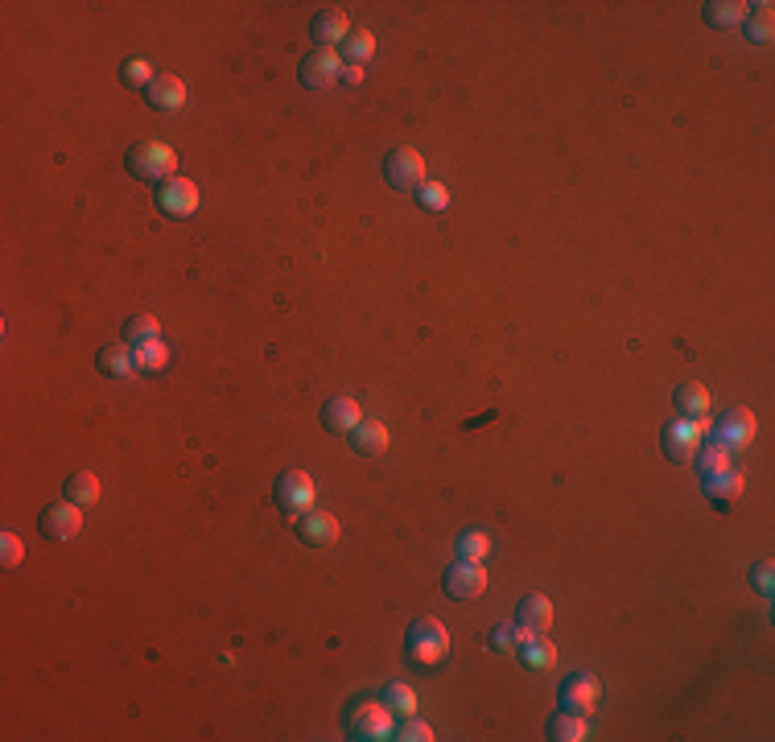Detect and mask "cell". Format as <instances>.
I'll use <instances>...</instances> for the list:
<instances>
[{"instance_id":"1","label":"cell","mask_w":775,"mask_h":742,"mask_svg":"<svg viewBox=\"0 0 775 742\" xmlns=\"http://www.w3.org/2000/svg\"><path fill=\"white\" fill-rule=\"evenodd\" d=\"M124 170H128V178H137V182L161 186L165 178L178 174V153L170 145H161V141H137L124 153Z\"/></svg>"},{"instance_id":"2","label":"cell","mask_w":775,"mask_h":742,"mask_svg":"<svg viewBox=\"0 0 775 742\" xmlns=\"http://www.w3.org/2000/svg\"><path fill=\"white\" fill-rule=\"evenodd\" d=\"M450 652V635L442 627V619H417L409 627V635H404V656H409V664L417 668H433V664H442Z\"/></svg>"},{"instance_id":"3","label":"cell","mask_w":775,"mask_h":742,"mask_svg":"<svg viewBox=\"0 0 775 742\" xmlns=\"http://www.w3.org/2000/svg\"><path fill=\"white\" fill-rule=\"evenodd\" d=\"M273 503L281 508L285 520H297L301 512L314 508V479L306 470H285V475L273 483Z\"/></svg>"},{"instance_id":"4","label":"cell","mask_w":775,"mask_h":742,"mask_svg":"<svg viewBox=\"0 0 775 742\" xmlns=\"http://www.w3.org/2000/svg\"><path fill=\"white\" fill-rule=\"evenodd\" d=\"M701 442H705V421H685V417H677V421H672V425L660 433L664 458L677 462V466H689V462L697 458Z\"/></svg>"},{"instance_id":"5","label":"cell","mask_w":775,"mask_h":742,"mask_svg":"<svg viewBox=\"0 0 775 742\" xmlns=\"http://www.w3.org/2000/svg\"><path fill=\"white\" fill-rule=\"evenodd\" d=\"M347 734L359 742H384L392 738V710L380 701H359L347 714Z\"/></svg>"},{"instance_id":"6","label":"cell","mask_w":775,"mask_h":742,"mask_svg":"<svg viewBox=\"0 0 775 742\" xmlns=\"http://www.w3.org/2000/svg\"><path fill=\"white\" fill-rule=\"evenodd\" d=\"M153 202H157V211L165 219H190L198 211V186L182 174L174 178H165L161 186H153Z\"/></svg>"},{"instance_id":"7","label":"cell","mask_w":775,"mask_h":742,"mask_svg":"<svg viewBox=\"0 0 775 742\" xmlns=\"http://www.w3.org/2000/svg\"><path fill=\"white\" fill-rule=\"evenodd\" d=\"M557 701H561V710H569V714L594 718L598 701H602V685H598L594 672H574V677H565V681H561Z\"/></svg>"},{"instance_id":"8","label":"cell","mask_w":775,"mask_h":742,"mask_svg":"<svg viewBox=\"0 0 775 742\" xmlns=\"http://www.w3.org/2000/svg\"><path fill=\"white\" fill-rule=\"evenodd\" d=\"M79 528H83V508L71 499L46 503L42 516H38V532L46 541H71V536H79Z\"/></svg>"},{"instance_id":"9","label":"cell","mask_w":775,"mask_h":742,"mask_svg":"<svg viewBox=\"0 0 775 742\" xmlns=\"http://www.w3.org/2000/svg\"><path fill=\"white\" fill-rule=\"evenodd\" d=\"M384 182L392 190H417L425 182V157L417 149H404V145L392 149L384 157Z\"/></svg>"},{"instance_id":"10","label":"cell","mask_w":775,"mask_h":742,"mask_svg":"<svg viewBox=\"0 0 775 742\" xmlns=\"http://www.w3.org/2000/svg\"><path fill=\"white\" fill-rule=\"evenodd\" d=\"M442 590L458 602H470L487 590V569L483 561H454L446 573H442Z\"/></svg>"},{"instance_id":"11","label":"cell","mask_w":775,"mask_h":742,"mask_svg":"<svg viewBox=\"0 0 775 742\" xmlns=\"http://www.w3.org/2000/svg\"><path fill=\"white\" fill-rule=\"evenodd\" d=\"M339 71H343V58H339V50H310L306 58L297 62V79L306 83L310 91H322V87H330L334 79H339Z\"/></svg>"},{"instance_id":"12","label":"cell","mask_w":775,"mask_h":742,"mask_svg":"<svg viewBox=\"0 0 775 742\" xmlns=\"http://www.w3.org/2000/svg\"><path fill=\"white\" fill-rule=\"evenodd\" d=\"M293 532H297L301 545H310V549H330L334 541H339V520H334L330 512L310 508V512H301V516L293 520Z\"/></svg>"},{"instance_id":"13","label":"cell","mask_w":775,"mask_h":742,"mask_svg":"<svg viewBox=\"0 0 775 742\" xmlns=\"http://www.w3.org/2000/svg\"><path fill=\"white\" fill-rule=\"evenodd\" d=\"M718 442L734 454V450H743V446H751L755 442V413L751 409H738V404H734V409H726L722 417H718Z\"/></svg>"},{"instance_id":"14","label":"cell","mask_w":775,"mask_h":742,"mask_svg":"<svg viewBox=\"0 0 775 742\" xmlns=\"http://www.w3.org/2000/svg\"><path fill=\"white\" fill-rule=\"evenodd\" d=\"M351 33V21L343 9H322L314 21H310V42L314 50H334V46H343V38Z\"/></svg>"},{"instance_id":"15","label":"cell","mask_w":775,"mask_h":742,"mask_svg":"<svg viewBox=\"0 0 775 742\" xmlns=\"http://www.w3.org/2000/svg\"><path fill=\"white\" fill-rule=\"evenodd\" d=\"M701 491H705V499H710L718 512H730L734 499L743 495V475H738V470H718V475H701Z\"/></svg>"},{"instance_id":"16","label":"cell","mask_w":775,"mask_h":742,"mask_svg":"<svg viewBox=\"0 0 775 742\" xmlns=\"http://www.w3.org/2000/svg\"><path fill=\"white\" fill-rule=\"evenodd\" d=\"M359 421H363V404L351 396H334L322 404V429L326 433H355Z\"/></svg>"},{"instance_id":"17","label":"cell","mask_w":775,"mask_h":742,"mask_svg":"<svg viewBox=\"0 0 775 742\" xmlns=\"http://www.w3.org/2000/svg\"><path fill=\"white\" fill-rule=\"evenodd\" d=\"M145 104L153 112H178L186 104V83L178 75H157L149 87H145Z\"/></svg>"},{"instance_id":"18","label":"cell","mask_w":775,"mask_h":742,"mask_svg":"<svg viewBox=\"0 0 775 742\" xmlns=\"http://www.w3.org/2000/svg\"><path fill=\"white\" fill-rule=\"evenodd\" d=\"M672 404H677V413L685 421H705V413H710V388L701 380H681L672 388Z\"/></svg>"},{"instance_id":"19","label":"cell","mask_w":775,"mask_h":742,"mask_svg":"<svg viewBox=\"0 0 775 742\" xmlns=\"http://www.w3.org/2000/svg\"><path fill=\"white\" fill-rule=\"evenodd\" d=\"M516 627L524 635H545L553 627V602L545 594H528L520 598V611H516Z\"/></svg>"},{"instance_id":"20","label":"cell","mask_w":775,"mask_h":742,"mask_svg":"<svg viewBox=\"0 0 775 742\" xmlns=\"http://www.w3.org/2000/svg\"><path fill=\"white\" fill-rule=\"evenodd\" d=\"M95 371L104 380H124L137 371V363H132V347L128 343H104L95 351Z\"/></svg>"},{"instance_id":"21","label":"cell","mask_w":775,"mask_h":742,"mask_svg":"<svg viewBox=\"0 0 775 742\" xmlns=\"http://www.w3.org/2000/svg\"><path fill=\"white\" fill-rule=\"evenodd\" d=\"M520 660H524V668H532V672H541V668H553L557 664V648H553V639H545V635H524L520 631Z\"/></svg>"},{"instance_id":"22","label":"cell","mask_w":775,"mask_h":742,"mask_svg":"<svg viewBox=\"0 0 775 742\" xmlns=\"http://www.w3.org/2000/svg\"><path fill=\"white\" fill-rule=\"evenodd\" d=\"M351 450L363 454V458H376L388 450V425L380 421H359L355 433H351Z\"/></svg>"},{"instance_id":"23","label":"cell","mask_w":775,"mask_h":742,"mask_svg":"<svg viewBox=\"0 0 775 742\" xmlns=\"http://www.w3.org/2000/svg\"><path fill=\"white\" fill-rule=\"evenodd\" d=\"M62 499L79 503V508H95L99 503V479L91 475V470H75V475H66V483H62Z\"/></svg>"},{"instance_id":"24","label":"cell","mask_w":775,"mask_h":742,"mask_svg":"<svg viewBox=\"0 0 775 742\" xmlns=\"http://www.w3.org/2000/svg\"><path fill=\"white\" fill-rule=\"evenodd\" d=\"M743 29H747V42H755V46H767V42H771L775 13H771L767 0H763V5H747V13H743Z\"/></svg>"},{"instance_id":"25","label":"cell","mask_w":775,"mask_h":742,"mask_svg":"<svg viewBox=\"0 0 775 742\" xmlns=\"http://www.w3.org/2000/svg\"><path fill=\"white\" fill-rule=\"evenodd\" d=\"M549 738L553 742H582V738H590V718L561 710V714L549 718Z\"/></svg>"},{"instance_id":"26","label":"cell","mask_w":775,"mask_h":742,"mask_svg":"<svg viewBox=\"0 0 775 742\" xmlns=\"http://www.w3.org/2000/svg\"><path fill=\"white\" fill-rule=\"evenodd\" d=\"M161 339V322L153 314H132L124 322V343L128 347H145V343H157Z\"/></svg>"},{"instance_id":"27","label":"cell","mask_w":775,"mask_h":742,"mask_svg":"<svg viewBox=\"0 0 775 742\" xmlns=\"http://www.w3.org/2000/svg\"><path fill=\"white\" fill-rule=\"evenodd\" d=\"M693 466L701 470V475H718V470H730V450L718 442V437H705Z\"/></svg>"},{"instance_id":"28","label":"cell","mask_w":775,"mask_h":742,"mask_svg":"<svg viewBox=\"0 0 775 742\" xmlns=\"http://www.w3.org/2000/svg\"><path fill=\"white\" fill-rule=\"evenodd\" d=\"M743 13H747L743 0H710L701 17H705V25H714V29H730V25L743 21Z\"/></svg>"},{"instance_id":"29","label":"cell","mask_w":775,"mask_h":742,"mask_svg":"<svg viewBox=\"0 0 775 742\" xmlns=\"http://www.w3.org/2000/svg\"><path fill=\"white\" fill-rule=\"evenodd\" d=\"M339 54L347 58V62H355V66H363L367 58L376 54V38L367 29H355V33H347L343 38V46H339Z\"/></svg>"},{"instance_id":"30","label":"cell","mask_w":775,"mask_h":742,"mask_svg":"<svg viewBox=\"0 0 775 742\" xmlns=\"http://www.w3.org/2000/svg\"><path fill=\"white\" fill-rule=\"evenodd\" d=\"M384 701H388L392 718H409V714H417V693H413L409 685H404V681H388Z\"/></svg>"},{"instance_id":"31","label":"cell","mask_w":775,"mask_h":742,"mask_svg":"<svg viewBox=\"0 0 775 742\" xmlns=\"http://www.w3.org/2000/svg\"><path fill=\"white\" fill-rule=\"evenodd\" d=\"M491 553V536L483 528H470L458 536V561H487Z\"/></svg>"},{"instance_id":"32","label":"cell","mask_w":775,"mask_h":742,"mask_svg":"<svg viewBox=\"0 0 775 742\" xmlns=\"http://www.w3.org/2000/svg\"><path fill=\"white\" fill-rule=\"evenodd\" d=\"M417 202H421L429 215H442V211L450 207V190H446L442 182H429V178H425V182L417 186Z\"/></svg>"},{"instance_id":"33","label":"cell","mask_w":775,"mask_h":742,"mask_svg":"<svg viewBox=\"0 0 775 742\" xmlns=\"http://www.w3.org/2000/svg\"><path fill=\"white\" fill-rule=\"evenodd\" d=\"M132 363H137V371H161L165 363H170V351H165V343H145V347H132Z\"/></svg>"},{"instance_id":"34","label":"cell","mask_w":775,"mask_h":742,"mask_svg":"<svg viewBox=\"0 0 775 742\" xmlns=\"http://www.w3.org/2000/svg\"><path fill=\"white\" fill-rule=\"evenodd\" d=\"M153 79H157V75H153V66H149L145 58H128V62H120V83H124V87H141V91H145Z\"/></svg>"},{"instance_id":"35","label":"cell","mask_w":775,"mask_h":742,"mask_svg":"<svg viewBox=\"0 0 775 742\" xmlns=\"http://www.w3.org/2000/svg\"><path fill=\"white\" fill-rule=\"evenodd\" d=\"M392 738H396V742H433V730L409 714L400 726H392Z\"/></svg>"},{"instance_id":"36","label":"cell","mask_w":775,"mask_h":742,"mask_svg":"<svg viewBox=\"0 0 775 742\" xmlns=\"http://www.w3.org/2000/svg\"><path fill=\"white\" fill-rule=\"evenodd\" d=\"M21 561H25L21 536H17V532H0V565H5V569H17Z\"/></svg>"},{"instance_id":"37","label":"cell","mask_w":775,"mask_h":742,"mask_svg":"<svg viewBox=\"0 0 775 742\" xmlns=\"http://www.w3.org/2000/svg\"><path fill=\"white\" fill-rule=\"evenodd\" d=\"M751 586H755L763 598H771V590H775V565H771V561H759V565L751 569Z\"/></svg>"},{"instance_id":"38","label":"cell","mask_w":775,"mask_h":742,"mask_svg":"<svg viewBox=\"0 0 775 742\" xmlns=\"http://www.w3.org/2000/svg\"><path fill=\"white\" fill-rule=\"evenodd\" d=\"M516 644H520V627H508V623H503V627L491 631V648H495V652H512Z\"/></svg>"},{"instance_id":"39","label":"cell","mask_w":775,"mask_h":742,"mask_svg":"<svg viewBox=\"0 0 775 742\" xmlns=\"http://www.w3.org/2000/svg\"><path fill=\"white\" fill-rule=\"evenodd\" d=\"M339 79H343V83H351V87H359V83H363V66H355V62H343Z\"/></svg>"}]
</instances>
